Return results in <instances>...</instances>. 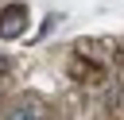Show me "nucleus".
Wrapping results in <instances>:
<instances>
[{
	"label": "nucleus",
	"mask_w": 124,
	"mask_h": 120,
	"mask_svg": "<svg viewBox=\"0 0 124 120\" xmlns=\"http://www.w3.org/2000/svg\"><path fill=\"white\" fill-rule=\"evenodd\" d=\"M23 31H27V8H23V4L0 8V35H4V39H19Z\"/></svg>",
	"instance_id": "obj_1"
},
{
	"label": "nucleus",
	"mask_w": 124,
	"mask_h": 120,
	"mask_svg": "<svg viewBox=\"0 0 124 120\" xmlns=\"http://www.w3.org/2000/svg\"><path fill=\"white\" fill-rule=\"evenodd\" d=\"M4 120H43V108H39L35 101H16V105L4 112Z\"/></svg>",
	"instance_id": "obj_2"
},
{
	"label": "nucleus",
	"mask_w": 124,
	"mask_h": 120,
	"mask_svg": "<svg viewBox=\"0 0 124 120\" xmlns=\"http://www.w3.org/2000/svg\"><path fill=\"white\" fill-rule=\"evenodd\" d=\"M4 70H8V58H4V54H0V74H4Z\"/></svg>",
	"instance_id": "obj_3"
}]
</instances>
